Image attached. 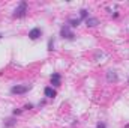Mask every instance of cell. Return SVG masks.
<instances>
[{
  "mask_svg": "<svg viewBox=\"0 0 129 128\" xmlns=\"http://www.w3.org/2000/svg\"><path fill=\"white\" fill-rule=\"evenodd\" d=\"M32 89V84H15L11 88V94L14 95H24Z\"/></svg>",
  "mask_w": 129,
  "mask_h": 128,
  "instance_id": "6da1fadb",
  "label": "cell"
},
{
  "mask_svg": "<svg viewBox=\"0 0 129 128\" xmlns=\"http://www.w3.org/2000/svg\"><path fill=\"white\" fill-rule=\"evenodd\" d=\"M26 12H27V2H20V5L15 8V11H14V18H23L24 15H26Z\"/></svg>",
  "mask_w": 129,
  "mask_h": 128,
  "instance_id": "7a4b0ae2",
  "label": "cell"
},
{
  "mask_svg": "<svg viewBox=\"0 0 129 128\" xmlns=\"http://www.w3.org/2000/svg\"><path fill=\"white\" fill-rule=\"evenodd\" d=\"M60 36H62L63 39H69V41L75 39V33L72 32V29H71L68 24L62 26V29H60Z\"/></svg>",
  "mask_w": 129,
  "mask_h": 128,
  "instance_id": "3957f363",
  "label": "cell"
},
{
  "mask_svg": "<svg viewBox=\"0 0 129 128\" xmlns=\"http://www.w3.org/2000/svg\"><path fill=\"white\" fill-rule=\"evenodd\" d=\"M42 36V29L41 27H33L32 30L29 32V38L32 39V41H36V39H39Z\"/></svg>",
  "mask_w": 129,
  "mask_h": 128,
  "instance_id": "277c9868",
  "label": "cell"
},
{
  "mask_svg": "<svg viewBox=\"0 0 129 128\" xmlns=\"http://www.w3.org/2000/svg\"><path fill=\"white\" fill-rule=\"evenodd\" d=\"M107 81L108 83H117L119 81V75L116 71H108L107 72Z\"/></svg>",
  "mask_w": 129,
  "mask_h": 128,
  "instance_id": "5b68a950",
  "label": "cell"
},
{
  "mask_svg": "<svg viewBox=\"0 0 129 128\" xmlns=\"http://www.w3.org/2000/svg\"><path fill=\"white\" fill-rule=\"evenodd\" d=\"M51 84H54V86H60L62 84V75L59 72H53V75H51Z\"/></svg>",
  "mask_w": 129,
  "mask_h": 128,
  "instance_id": "8992f818",
  "label": "cell"
},
{
  "mask_svg": "<svg viewBox=\"0 0 129 128\" xmlns=\"http://www.w3.org/2000/svg\"><path fill=\"white\" fill-rule=\"evenodd\" d=\"M98 24H99V20H98L96 17H89L86 20V26L87 27H96Z\"/></svg>",
  "mask_w": 129,
  "mask_h": 128,
  "instance_id": "52a82bcc",
  "label": "cell"
},
{
  "mask_svg": "<svg viewBox=\"0 0 129 128\" xmlns=\"http://www.w3.org/2000/svg\"><path fill=\"white\" fill-rule=\"evenodd\" d=\"M44 95L47 96V98H54V96H56V91H54L51 86H47V88L44 89Z\"/></svg>",
  "mask_w": 129,
  "mask_h": 128,
  "instance_id": "ba28073f",
  "label": "cell"
},
{
  "mask_svg": "<svg viewBox=\"0 0 129 128\" xmlns=\"http://www.w3.org/2000/svg\"><path fill=\"white\" fill-rule=\"evenodd\" d=\"M80 23H81V20H80V18H71V20L68 21V26L72 29V27H78V26H80Z\"/></svg>",
  "mask_w": 129,
  "mask_h": 128,
  "instance_id": "9c48e42d",
  "label": "cell"
},
{
  "mask_svg": "<svg viewBox=\"0 0 129 128\" xmlns=\"http://www.w3.org/2000/svg\"><path fill=\"white\" fill-rule=\"evenodd\" d=\"M87 18H89V11H87V9H81V11H80V20H81V21H83V20L86 21Z\"/></svg>",
  "mask_w": 129,
  "mask_h": 128,
  "instance_id": "30bf717a",
  "label": "cell"
},
{
  "mask_svg": "<svg viewBox=\"0 0 129 128\" xmlns=\"http://www.w3.org/2000/svg\"><path fill=\"white\" fill-rule=\"evenodd\" d=\"M48 50H50V51L54 50V38H50V39H48Z\"/></svg>",
  "mask_w": 129,
  "mask_h": 128,
  "instance_id": "8fae6325",
  "label": "cell"
},
{
  "mask_svg": "<svg viewBox=\"0 0 129 128\" xmlns=\"http://www.w3.org/2000/svg\"><path fill=\"white\" fill-rule=\"evenodd\" d=\"M15 122H17V121H15L14 118H9V119H6V125H8V127H12V125H15Z\"/></svg>",
  "mask_w": 129,
  "mask_h": 128,
  "instance_id": "7c38bea8",
  "label": "cell"
},
{
  "mask_svg": "<svg viewBox=\"0 0 129 128\" xmlns=\"http://www.w3.org/2000/svg\"><path fill=\"white\" fill-rule=\"evenodd\" d=\"M96 128H107V124H105V122H98Z\"/></svg>",
  "mask_w": 129,
  "mask_h": 128,
  "instance_id": "4fadbf2b",
  "label": "cell"
},
{
  "mask_svg": "<svg viewBox=\"0 0 129 128\" xmlns=\"http://www.w3.org/2000/svg\"><path fill=\"white\" fill-rule=\"evenodd\" d=\"M20 113H21V109H15L14 110V115H20Z\"/></svg>",
  "mask_w": 129,
  "mask_h": 128,
  "instance_id": "5bb4252c",
  "label": "cell"
},
{
  "mask_svg": "<svg viewBox=\"0 0 129 128\" xmlns=\"http://www.w3.org/2000/svg\"><path fill=\"white\" fill-rule=\"evenodd\" d=\"M24 109H29V110H30V109H33V104H27V105H26Z\"/></svg>",
  "mask_w": 129,
  "mask_h": 128,
  "instance_id": "9a60e30c",
  "label": "cell"
},
{
  "mask_svg": "<svg viewBox=\"0 0 129 128\" xmlns=\"http://www.w3.org/2000/svg\"><path fill=\"white\" fill-rule=\"evenodd\" d=\"M0 38H2V33H0Z\"/></svg>",
  "mask_w": 129,
  "mask_h": 128,
  "instance_id": "2e32d148",
  "label": "cell"
},
{
  "mask_svg": "<svg viewBox=\"0 0 129 128\" xmlns=\"http://www.w3.org/2000/svg\"><path fill=\"white\" fill-rule=\"evenodd\" d=\"M128 83H129V81H128Z\"/></svg>",
  "mask_w": 129,
  "mask_h": 128,
  "instance_id": "e0dca14e",
  "label": "cell"
}]
</instances>
